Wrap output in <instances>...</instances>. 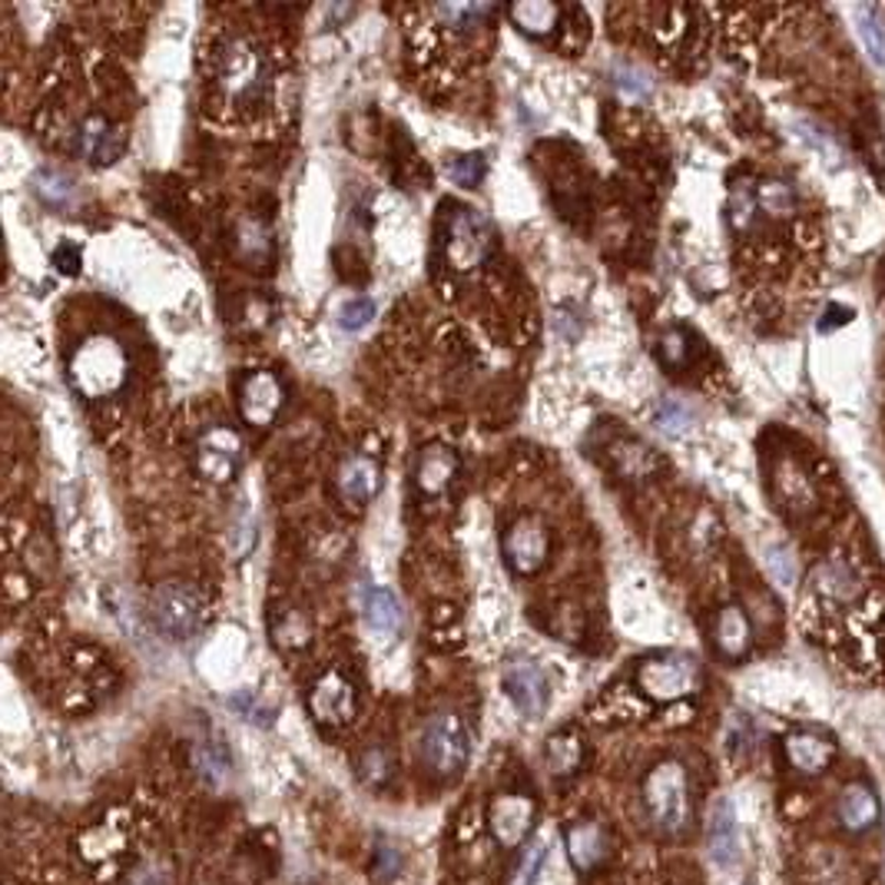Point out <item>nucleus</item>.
<instances>
[{"instance_id": "nucleus-11", "label": "nucleus", "mask_w": 885, "mask_h": 885, "mask_svg": "<svg viewBox=\"0 0 885 885\" xmlns=\"http://www.w3.org/2000/svg\"><path fill=\"white\" fill-rule=\"evenodd\" d=\"M504 561L514 574H535L548 558V527L538 517H520L504 535Z\"/></svg>"}, {"instance_id": "nucleus-31", "label": "nucleus", "mask_w": 885, "mask_h": 885, "mask_svg": "<svg viewBox=\"0 0 885 885\" xmlns=\"http://www.w3.org/2000/svg\"><path fill=\"white\" fill-rule=\"evenodd\" d=\"M757 203L763 213H770L773 220H789L796 213V193L789 183H780V180H766L757 187Z\"/></svg>"}, {"instance_id": "nucleus-33", "label": "nucleus", "mask_w": 885, "mask_h": 885, "mask_svg": "<svg viewBox=\"0 0 885 885\" xmlns=\"http://www.w3.org/2000/svg\"><path fill=\"white\" fill-rule=\"evenodd\" d=\"M445 172L451 176V183H458V187H464V190H474V187L484 180L488 159H484V153H464V156L448 159Z\"/></svg>"}, {"instance_id": "nucleus-45", "label": "nucleus", "mask_w": 885, "mask_h": 885, "mask_svg": "<svg viewBox=\"0 0 885 885\" xmlns=\"http://www.w3.org/2000/svg\"><path fill=\"white\" fill-rule=\"evenodd\" d=\"M541 862H545V849L538 845L535 852H530V859L524 862V869H520V885H535V878H538V869H541Z\"/></svg>"}, {"instance_id": "nucleus-10", "label": "nucleus", "mask_w": 885, "mask_h": 885, "mask_svg": "<svg viewBox=\"0 0 885 885\" xmlns=\"http://www.w3.org/2000/svg\"><path fill=\"white\" fill-rule=\"evenodd\" d=\"M501 686L507 693V699L517 706V714L535 720L548 710V699H551V683L545 676V670L535 663V660H511L504 663V673H501Z\"/></svg>"}, {"instance_id": "nucleus-21", "label": "nucleus", "mask_w": 885, "mask_h": 885, "mask_svg": "<svg viewBox=\"0 0 885 885\" xmlns=\"http://www.w3.org/2000/svg\"><path fill=\"white\" fill-rule=\"evenodd\" d=\"M584 753H587V747H584V737L574 730V727H568V730H558V733H551L548 737V747H545V757H548V770L554 773V776H561V780H568V776H574L581 766H584Z\"/></svg>"}, {"instance_id": "nucleus-12", "label": "nucleus", "mask_w": 885, "mask_h": 885, "mask_svg": "<svg viewBox=\"0 0 885 885\" xmlns=\"http://www.w3.org/2000/svg\"><path fill=\"white\" fill-rule=\"evenodd\" d=\"M116 816L120 813H107L100 822L87 826V832L80 836V855L93 869L120 865L126 859V849H130L133 836H130V822H116Z\"/></svg>"}, {"instance_id": "nucleus-30", "label": "nucleus", "mask_w": 885, "mask_h": 885, "mask_svg": "<svg viewBox=\"0 0 885 885\" xmlns=\"http://www.w3.org/2000/svg\"><path fill=\"white\" fill-rule=\"evenodd\" d=\"M193 760H197V766H200L203 780H206V783H213V786L226 783V780H229V773H233L229 753H226V747H223V743H216V740H200V743H197V750H193Z\"/></svg>"}, {"instance_id": "nucleus-5", "label": "nucleus", "mask_w": 885, "mask_h": 885, "mask_svg": "<svg viewBox=\"0 0 885 885\" xmlns=\"http://www.w3.org/2000/svg\"><path fill=\"white\" fill-rule=\"evenodd\" d=\"M468 750H471L468 730L455 714L432 717L422 730V740H418L422 766L438 780H455L468 763Z\"/></svg>"}, {"instance_id": "nucleus-4", "label": "nucleus", "mask_w": 885, "mask_h": 885, "mask_svg": "<svg viewBox=\"0 0 885 885\" xmlns=\"http://www.w3.org/2000/svg\"><path fill=\"white\" fill-rule=\"evenodd\" d=\"M703 683V670L699 660L690 653H657L640 660L637 666V686L643 696L657 699V703H673L683 699L690 693H696Z\"/></svg>"}, {"instance_id": "nucleus-22", "label": "nucleus", "mask_w": 885, "mask_h": 885, "mask_svg": "<svg viewBox=\"0 0 885 885\" xmlns=\"http://www.w3.org/2000/svg\"><path fill=\"white\" fill-rule=\"evenodd\" d=\"M610 458H614V468L630 481L650 478L663 468L660 455L650 445H643L640 438H624V441L610 445Z\"/></svg>"}, {"instance_id": "nucleus-26", "label": "nucleus", "mask_w": 885, "mask_h": 885, "mask_svg": "<svg viewBox=\"0 0 885 885\" xmlns=\"http://www.w3.org/2000/svg\"><path fill=\"white\" fill-rule=\"evenodd\" d=\"M31 187H34V197L51 210H74L77 206V183L60 169H37Z\"/></svg>"}, {"instance_id": "nucleus-23", "label": "nucleus", "mask_w": 885, "mask_h": 885, "mask_svg": "<svg viewBox=\"0 0 885 885\" xmlns=\"http://www.w3.org/2000/svg\"><path fill=\"white\" fill-rule=\"evenodd\" d=\"M362 614H366V624L379 634H399L405 617H402V604L395 601L392 591L385 587H362Z\"/></svg>"}, {"instance_id": "nucleus-15", "label": "nucleus", "mask_w": 885, "mask_h": 885, "mask_svg": "<svg viewBox=\"0 0 885 885\" xmlns=\"http://www.w3.org/2000/svg\"><path fill=\"white\" fill-rule=\"evenodd\" d=\"M706 849H710V859L724 872L737 869L743 859V839H740V826H737V813H733L730 799H717L710 809V822H706Z\"/></svg>"}, {"instance_id": "nucleus-13", "label": "nucleus", "mask_w": 885, "mask_h": 885, "mask_svg": "<svg viewBox=\"0 0 885 885\" xmlns=\"http://www.w3.org/2000/svg\"><path fill=\"white\" fill-rule=\"evenodd\" d=\"M282 402H285V392L272 372H249L239 382V412H243V422L253 428L272 425Z\"/></svg>"}, {"instance_id": "nucleus-28", "label": "nucleus", "mask_w": 885, "mask_h": 885, "mask_svg": "<svg viewBox=\"0 0 885 885\" xmlns=\"http://www.w3.org/2000/svg\"><path fill=\"white\" fill-rule=\"evenodd\" d=\"M269 630H272V643L279 650H302L312 640V627L302 617V610H295V607H276L269 617Z\"/></svg>"}, {"instance_id": "nucleus-41", "label": "nucleus", "mask_w": 885, "mask_h": 885, "mask_svg": "<svg viewBox=\"0 0 885 885\" xmlns=\"http://www.w3.org/2000/svg\"><path fill=\"white\" fill-rule=\"evenodd\" d=\"M402 869V852L389 842H379V852H376V875L379 878H392L395 872Z\"/></svg>"}, {"instance_id": "nucleus-1", "label": "nucleus", "mask_w": 885, "mask_h": 885, "mask_svg": "<svg viewBox=\"0 0 885 885\" xmlns=\"http://www.w3.org/2000/svg\"><path fill=\"white\" fill-rule=\"evenodd\" d=\"M126 382V356L116 338L93 335L70 359V385L83 399H107Z\"/></svg>"}, {"instance_id": "nucleus-39", "label": "nucleus", "mask_w": 885, "mask_h": 885, "mask_svg": "<svg viewBox=\"0 0 885 885\" xmlns=\"http://www.w3.org/2000/svg\"><path fill=\"white\" fill-rule=\"evenodd\" d=\"M660 356H663V362H666V366L680 369V366L686 362V356H690V345H686V332H680V328H670V332L663 335V341H660Z\"/></svg>"}, {"instance_id": "nucleus-14", "label": "nucleus", "mask_w": 885, "mask_h": 885, "mask_svg": "<svg viewBox=\"0 0 885 885\" xmlns=\"http://www.w3.org/2000/svg\"><path fill=\"white\" fill-rule=\"evenodd\" d=\"M74 149L90 166H113L126 149V133L120 126H113L107 116H87L77 126Z\"/></svg>"}, {"instance_id": "nucleus-9", "label": "nucleus", "mask_w": 885, "mask_h": 885, "mask_svg": "<svg viewBox=\"0 0 885 885\" xmlns=\"http://www.w3.org/2000/svg\"><path fill=\"white\" fill-rule=\"evenodd\" d=\"M359 710V693H356V683L348 676H341L338 670H328L322 673L312 690H309V714L315 717V724H325V727H345L351 724Z\"/></svg>"}, {"instance_id": "nucleus-35", "label": "nucleus", "mask_w": 885, "mask_h": 885, "mask_svg": "<svg viewBox=\"0 0 885 885\" xmlns=\"http://www.w3.org/2000/svg\"><path fill=\"white\" fill-rule=\"evenodd\" d=\"M392 773H395V763L382 747H369L359 757V776H362L366 786H385L392 780Z\"/></svg>"}, {"instance_id": "nucleus-8", "label": "nucleus", "mask_w": 885, "mask_h": 885, "mask_svg": "<svg viewBox=\"0 0 885 885\" xmlns=\"http://www.w3.org/2000/svg\"><path fill=\"white\" fill-rule=\"evenodd\" d=\"M197 468L213 484H229L243 468V438L229 425H213L197 441Z\"/></svg>"}, {"instance_id": "nucleus-6", "label": "nucleus", "mask_w": 885, "mask_h": 885, "mask_svg": "<svg viewBox=\"0 0 885 885\" xmlns=\"http://www.w3.org/2000/svg\"><path fill=\"white\" fill-rule=\"evenodd\" d=\"M149 614H153L156 630L166 634L169 640H190L206 620V604L197 587L169 581L153 591Z\"/></svg>"}, {"instance_id": "nucleus-19", "label": "nucleus", "mask_w": 885, "mask_h": 885, "mask_svg": "<svg viewBox=\"0 0 885 885\" xmlns=\"http://www.w3.org/2000/svg\"><path fill=\"white\" fill-rule=\"evenodd\" d=\"M568 852H571V862L578 865V872H594L607 862L610 855V839L604 832L601 822H574L568 829Z\"/></svg>"}, {"instance_id": "nucleus-2", "label": "nucleus", "mask_w": 885, "mask_h": 885, "mask_svg": "<svg viewBox=\"0 0 885 885\" xmlns=\"http://www.w3.org/2000/svg\"><path fill=\"white\" fill-rule=\"evenodd\" d=\"M643 806L650 822L666 832L680 836L690 822V786H686V770L676 760H663L650 770L643 780Z\"/></svg>"}, {"instance_id": "nucleus-25", "label": "nucleus", "mask_w": 885, "mask_h": 885, "mask_svg": "<svg viewBox=\"0 0 885 885\" xmlns=\"http://www.w3.org/2000/svg\"><path fill=\"white\" fill-rule=\"evenodd\" d=\"M753 643V630H750V620L743 614V607H724L720 617H717V650L727 657V660H740Z\"/></svg>"}, {"instance_id": "nucleus-38", "label": "nucleus", "mask_w": 885, "mask_h": 885, "mask_svg": "<svg viewBox=\"0 0 885 885\" xmlns=\"http://www.w3.org/2000/svg\"><path fill=\"white\" fill-rule=\"evenodd\" d=\"M372 318H376V302L366 299V295L345 299L341 309H338V325H341L345 332H362Z\"/></svg>"}, {"instance_id": "nucleus-17", "label": "nucleus", "mask_w": 885, "mask_h": 885, "mask_svg": "<svg viewBox=\"0 0 885 885\" xmlns=\"http://www.w3.org/2000/svg\"><path fill=\"white\" fill-rule=\"evenodd\" d=\"M458 478V451L448 445H428L415 458V488L428 497H438Z\"/></svg>"}, {"instance_id": "nucleus-29", "label": "nucleus", "mask_w": 885, "mask_h": 885, "mask_svg": "<svg viewBox=\"0 0 885 885\" xmlns=\"http://www.w3.org/2000/svg\"><path fill=\"white\" fill-rule=\"evenodd\" d=\"M610 83L630 103H640V100H647L653 93V77L637 64H614L610 67Z\"/></svg>"}, {"instance_id": "nucleus-24", "label": "nucleus", "mask_w": 885, "mask_h": 885, "mask_svg": "<svg viewBox=\"0 0 885 885\" xmlns=\"http://www.w3.org/2000/svg\"><path fill=\"white\" fill-rule=\"evenodd\" d=\"M839 819L852 832L872 829L878 822V799H875V793L865 783L845 786V793L839 796Z\"/></svg>"}, {"instance_id": "nucleus-32", "label": "nucleus", "mask_w": 885, "mask_h": 885, "mask_svg": "<svg viewBox=\"0 0 885 885\" xmlns=\"http://www.w3.org/2000/svg\"><path fill=\"white\" fill-rule=\"evenodd\" d=\"M855 24H859V37L865 41L869 54L885 64V21L875 8H855Z\"/></svg>"}, {"instance_id": "nucleus-40", "label": "nucleus", "mask_w": 885, "mask_h": 885, "mask_svg": "<svg viewBox=\"0 0 885 885\" xmlns=\"http://www.w3.org/2000/svg\"><path fill=\"white\" fill-rule=\"evenodd\" d=\"M239 236H243V239H239V253H243L246 259L253 256V246H256V262H262V259L269 256V233H266V226L249 223V226H243Z\"/></svg>"}, {"instance_id": "nucleus-16", "label": "nucleus", "mask_w": 885, "mask_h": 885, "mask_svg": "<svg viewBox=\"0 0 885 885\" xmlns=\"http://www.w3.org/2000/svg\"><path fill=\"white\" fill-rule=\"evenodd\" d=\"M335 488H338L341 501L362 507L382 491V464L372 455H348L338 464Z\"/></svg>"}, {"instance_id": "nucleus-44", "label": "nucleus", "mask_w": 885, "mask_h": 885, "mask_svg": "<svg viewBox=\"0 0 885 885\" xmlns=\"http://www.w3.org/2000/svg\"><path fill=\"white\" fill-rule=\"evenodd\" d=\"M766 564H770L773 578H780L783 584H793V578H796V561L789 558V551H786V548H776V551H770Z\"/></svg>"}, {"instance_id": "nucleus-43", "label": "nucleus", "mask_w": 885, "mask_h": 885, "mask_svg": "<svg viewBox=\"0 0 885 885\" xmlns=\"http://www.w3.org/2000/svg\"><path fill=\"white\" fill-rule=\"evenodd\" d=\"M130 885H169V872H166L163 862L153 859V862H143V865L133 872Z\"/></svg>"}, {"instance_id": "nucleus-42", "label": "nucleus", "mask_w": 885, "mask_h": 885, "mask_svg": "<svg viewBox=\"0 0 885 885\" xmlns=\"http://www.w3.org/2000/svg\"><path fill=\"white\" fill-rule=\"evenodd\" d=\"M80 262H83V256H80V246L77 243H60L57 249H54V266L60 269V272H67V276H74V272H80Z\"/></svg>"}, {"instance_id": "nucleus-7", "label": "nucleus", "mask_w": 885, "mask_h": 885, "mask_svg": "<svg viewBox=\"0 0 885 885\" xmlns=\"http://www.w3.org/2000/svg\"><path fill=\"white\" fill-rule=\"evenodd\" d=\"M269 77V64L262 57V51L243 37L229 41L220 54V83L233 100H249L256 93H262Z\"/></svg>"}, {"instance_id": "nucleus-27", "label": "nucleus", "mask_w": 885, "mask_h": 885, "mask_svg": "<svg viewBox=\"0 0 885 885\" xmlns=\"http://www.w3.org/2000/svg\"><path fill=\"white\" fill-rule=\"evenodd\" d=\"M511 21L530 37H545L558 27L561 8L551 4V0H520V4L511 8Z\"/></svg>"}, {"instance_id": "nucleus-20", "label": "nucleus", "mask_w": 885, "mask_h": 885, "mask_svg": "<svg viewBox=\"0 0 885 885\" xmlns=\"http://www.w3.org/2000/svg\"><path fill=\"white\" fill-rule=\"evenodd\" d=\"M832 753H836L832 740L822 737V733H816V730H799V733H793V737L786 740V757H789V763H793L799 773H809V776L822 773V770L832 763Z\"/></svg>"}, {"instance_id": "nucleus-3", "label": "nucleus", "mask_w": 885, "mask_h": 885, "mask_svg": "<svg viewBox=\"0 0 885 885\" xmlns=\"http://www.w3.org/2000/svg\"><path fill=\"white\" fill-rule=\"evenodd\" d=\"M441 246H445V259L455 272H471L488 259V253L494 246V229L481 210L448 206Z\"/></svg>"}, {"instance_id": "nucleus-37", "label": "nucleus", "mask_w": 885, "mask_h": 885, "mask_svg": "<svg viewBox=\"0 0 885 885\" xmlns=\"http://www.w3.org/2000/svg\"><path fill=\"white\" fill-rule=\"evenodd\" d=\"M653 418H657V425H660V432H666V435H683L690 425H693V415H690V408L686 405H680L676 399H660L657 402V408H653Z\"/></svg>"}, {"instance_id": "nucleus-36", "label": "nucleus", "mask_w": 885, "mask_h": 885, "mask_svg": "<svg viewBox=\"0 0 885 885\" xmlns=\"http://www.w3.org/2000/svg\"><path fill=\"white\" fill-rule=\"evenodd\" d=\"M760 210L757 203V190L753 183H737L730 190V203H727V213H730V226L733 229H747L753 223V213Z\"/></svg>"}, {"instance_id": "nucleus-18", "label": "nucleus", "mask_w": 885, "mask_h": 885, "mask_svg": "<svg viewBox=\"0 0 885 885\" xmlns=\"http://www.w3.org/2000/svg\"><path fill=\"white\" fill-rule=\"evenodd\" d=\"M535 822V799L507 793L491 803V829L501 845H517Z\"/></svg>"}, {"instance_id": "nucleus-34", "label": "nucleus", "mask_w": 885, "mask_h": 885, "mask_svg": "<svg viewBox=\"0 0 885 885\" xmlns=\"http://www.w3.org/2000/svg\"><path fill=\"white\" fill-rule=\"evenodd\" d=\"M435 14L448 24V27H458V31H468L474 24H481L484 18L494 14V4H438Z\"/></svg>"}]
</instances>
